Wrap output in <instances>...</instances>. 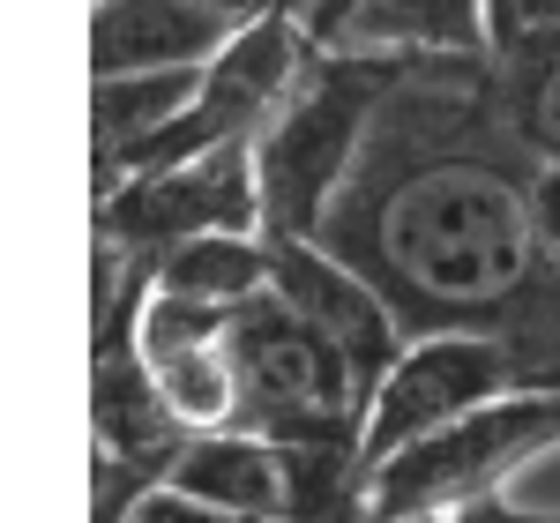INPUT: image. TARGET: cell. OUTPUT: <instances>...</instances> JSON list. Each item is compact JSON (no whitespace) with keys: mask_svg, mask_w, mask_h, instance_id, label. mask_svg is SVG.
<instances>
[{"mask_svg":"<svg viewBox=\"0 0 560 523\" xmlns=\"http://www.w3.org/2000/svg\"><path fill=\"white\" fill-rule=\"evenodd\" d=\"M538 173L493 97V60H419L388 90L322 247L345 255L411 337L471 329L516 345L553 292Z\"/></svg>","mask_w":560,"mask_h":523,"instance_id":"obj_1","label":"cell"},{"mask_svg":"<svg viewBox=\"0 0 560 523\" xmlns=\"http://www.w3.org/2000/svg\"><path fill=\"white\" fill-rule=\"evenodd\" d=\"M404 68H419V60H366V53H322V45L306 53L300 83L284 90V105L255 135L269 240H322Z\"/></svg>","mask_w":560,"mask_h":523,"instance_id":"obj_2","label":"cell"},{"mask_svg":"<svg viewBox=\"0 0 560 523\" xmlns=\"http://www.w3.org/2000/svg\"><path fill=\"white\" fill-rule=\"evenodd\" d=\"M232 367H240V419L232 427L292 441V449H306V441L359 449L366 441L359 374L345 367V351L306 314H292L277 292H261V300H247L232 314Z\"/></svg>","mask_w":560,"mask_h":523,"instance_id":"obj_3","label":"cell"},{"mask_svg":"<svg viewBox=\"0 0 560 523\" xmlns=\"http://www.w3.org/2000/svg\"><path fill=\"white\" fill-rule=\"evenodd\" d=\"M560 441V390H523L501 396L471 419L441 427V434L396 449L374 464V516H464L478 501L509 493L530 456H546Z\"/></svg>","mask_w":560,"mask_h":523,"instance_id":"obj_4","label":"cell"},{"mask_svg":"<svg viewBox=\"0 0 560 523\" xmlns=\"http://www.w3.org/2000/svg\"><path fill=\"white\" fill-rule=\"evenodd\" d=\"M530 390V367L509 337H471V329H441V337H411V351L396 359V374L382 382L374 411H366V464H388L396 449L441 434L456 419H471L501 396Z\"/></svg>","mask_w":560,"mask_h":523,"instance_id":"obj_5","label":"cell"},{"mask_svg":"<svg viewBox=\"0 0 560 523\" xmlns=\"http://www.w3.org/2000/svg\"><path fill=\"white\" fill-rule=\"evenodd\" d=\"M202 232H269L255 142L210 150L195 165H173V173H135L97 195V240H113L128 255H173Z\"/></svg>","mask_w":560,"mask_h":523,"instance_id":"obj_6","label":"cell"},{"mask_svg":"<svg viewBox=\"0 0 560 523\" xmlns=\"http://www.w3.org/2000/svg\"><path fill=\"white\" fill-rule=\"evenodd\" d=\"M277 247V277H269V292L306 314L329 345L345 351V367L359 374V396H366V411H374V396L382 382L396 374V359L411 351V329H404V314L351 269L345 255H329L322 240H269Z\"/></svg>","mask_w":560,"mask_h":523,"instance_id":"obj_7","label":"cell"},{"mask_svg":"<svg viewBox=\"0 0 560 523\" xmlns=\"http://www.w3.org/2000/svg\"><path fill=\"white\" fill-rule=\"evenodd\" d=\"M306 38L366 60H493L486 0H306Z\"/></svg>","mask_w":560,"mask_h":523,"instance_id":"obj_8","label":"cell"},{"mask_svg":"<svg viewBox=\"0 0 560 523\" xmlns=\"http://www.w3.org/2000/svg\"><path fill=\"white\" fill-rule=\"evenodd\" d=\"M135 345L150 359L158 390L195 434L210 427H232L240 419V367H232V306H202L179 300V292H158L142 300V322H135Z\"/></svg>","mask_w":560,"mask_h":523,"instance_id":"obj_9","label":"cell"},{"mask_svg":"<svg viewBox=\"0 0 560 523\" xmlns=\"http://www.w3.org/2000/svg\"><path fill=\"white\" fill-rule=\"evenodd\" d=\"M232 38L240 23L202 0H90V75L210 68Z\"/></svg>","mask_w":560,"mask_h":523,"instance_id":"obj_10","label":"cell"},{"mask_svg":"<svg viewBox=\"0 0 560 523\" xmlns=\"http://www.w3.org/2000/svg\"><path fill=\"white\" fill-rule=\"evenodd\" d=\"M165 486L195 493V501H217L232 516L284 523V509H292V449L269 434H247V427H210V434H187Z\"/></svg>","mask_w":560,"mask_h":523,"instance_id":"obj_11","label":"cell"},{"mask_svg":"<svg viewBox=\"0 0 560 523\" xmlns=\"http://www.w3.org/2000/svg\"><path fill=\"white\" fill-rule=\"evenodd\" d=\"M195 90H202V68L90 75V158H97V179L113 173V165H128L142 142H158V135L195 105Z\"/></svg>","mask_w":560,"mask_h":523,"instance_id":"obj_12","label":"cell"},{"mask_svg":"<svg viewBox=\"0 0 560 523\" xmlns=\"http://www.w3.org/2000/svg\"><path fill=\"white\" fill-rule=\"evenodd\" d=\"M277 277V247L269 232H202L173 255H158V292H179V300H202V306H240L261 300Z\"/></svg>","mask_w":560,"mask_h":523,"instance_id":"obj_13","label":"cell"},{"mask_svg":"<svg viewBox=\"0 0 560 523\" xmlns=\"http://www.w3.org/2000/svg\"><path fill=\"white\" fill-rule=\"evenodd\" d=\"M493 97L538 165H560V31L493 45Z\"/></svg>","mask_w":560,"mask_h":523,"instance_id":"obj_14","label":"cell"},{"mask_svg":"<svg viewBox=\"0 0 560 523\" xmlns=\"http://www.w3.org/2000/svg\"><path fill=\"white\" fill-rule=\"evenodd\" d=\"M128 523H261V516H232V509L195 501V493H179V486H150L128 509Z\"/></svg>","mask_w":560,"mask_h":523,"instance_id":"obj_15","label":"cell"},{"mask_svg":"<svg viewBox=\"0 0 560 523\" xmlns=\"http://www.w3.org/2000/svg\"><path fill=\"white\" fill-rule=\"evenodd\" d=\"M493 8V38H530V31H560V0H486Z\"/></svg>","mask_w":560,"mask_h":523,"instance_id":"obj_16","label":"cell"},{"mask_svg":"<svg viewBox=\"0 0 560 523\" xmlns=\"http://www.w3.org/2000/svg\"><path fill=\"white\" fill-rule=\"evenodd\" d=\"M202 8L232 15L240 31H247V23H269V15H306V0H202Z\"/></svg>","mask_w":560,"mask_h":523,"instance_id":"obj_17","label":"cell"},{"mask_svg":"<svg viewBox=\"0 0 560 523\" xmlns=\"http://www.w3.org/2000/svg\"><path fill=\"white\" fill-rule=\"evenodd\" d=\"M456 523H523V516L509 509V493H493V501H478V509H464Z\"/></svg>","mask_w":560,"mask_h":523,"instance_id":"obj_18","label":"cell"},{"mask_svg":"<svg viewBox=\"0 0 560 523\" xmlns=\"http://www.w3.org/2000/svg\"><path fill=\"white\" fill-rule=\"evenodd\" d=\"M366 523H456V516H374V509H366Z\"/></svg>","mask_w":560,"mask_h":523,"instance_id":"obj_19","label":"cell"},{"mask_svg":"<svg viewBox=\"0 0 560 523\" xmlns=\"http://www.w3.org/2000/svg\"><path fill=\"white\" fill-rule=\"evenodd\" d=\"M516 516H523V509H516ZM523 523H560V516H523Z\"/></svg>","mask_w":560,"mask_h":523,"instance_id":"obj_20","label":"cell"}]
</instances>
